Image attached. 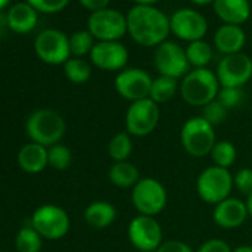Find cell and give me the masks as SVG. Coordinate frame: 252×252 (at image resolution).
Returning <instances> with one entry per match:
<instances>
[{"label":"cell","instance_id":"cell-1","mask_svg":"<svg viewBox=\"0 0 252 252\" xmlns=\"http://www.w3.org/2000/svg\"><path fill=\"white\" fill-rule=\"evenodd\" d=\"M128 34L144 48H158L168 40L171 34L169 17L156 6L134 5L126 14Z\"/></svg>","mask_w":252,"mask_h":252},{"label":"cell","instance_id":"cell-8","mask_svg":"<svg viewBox=\"0 0 252 252\" xmlns=\"http://www.w3.org/2000/svg\"><path fill=\"white\" fill-rule=\"evenodd\" d=\"M96 42H120L128 34L126 15L113 8L92 12L88 18L86 29Z\"/></svg>","mask_w":252,"mask_h":252},{"label":"cell","instance_id":"cell-5","mask_svg":"<svg viewBox=\"0 0 252 252\" xmlns=\"http://www.w3.org/2000/svg\"><path fill=\"white\" fill-rule=\"evenodd\" d=\"M233 175L228 169L211 165L205 168L196 180L197 196L209 205H218L230 197L233 190Z\"/></svg>","mask_w":252,"mask_h":252},{"label":"cell","instance_id":"cell-23","mask_svg":"<svg viewBox=\"0 0 252 252\" xmlns=\"http://www.w3.org/2000/svg\"><path fill=\"white\" fill-rule=\"evenodd\" d=\"M107 175L110 183L119 189H132L141 180L138 168L129 160L113 162V165L108 168Z\"/></svg>","mask_w":252,"mask_h":252},{"label":"cell","instance_id":"cell-14","mask_svg":"<svg viewBox=\"0 0 252 252\" xmlns=\"http://www.w3.org/2000/svg\"><path fill=\"white\" fill-rule=\"evenodd\" d=\"M215 74L221 88H242L252 79V58L243 52L224 55Z\"/></svg>","mask_w":252,"mask_h":252},{"label":"cell","instance_id":"cell-24","mask_svg":"<svg viewBox=\"0 0 252 252\" xmlns=\"http://www.w3.org/2000/svg\"><path fill=\"white\" fill-rule=\"evenodd\" d=\"M108 156L111 158L113 162H125L129 160L132 152H134V141L132 137L126 132H117L116 135L111 137V140L108 141V147H107Z\"/></svg>","mask_w":252,"mask_h":252},{"label":"cell","instance_id":"cell-4","mask_svg":"<svg viewBox=\"0 0 252 252\" xmlns=\"http://www.w3.org/2000/svg\"><path fill=\"white\" fill-rule=\"evenodd\" d=\"M180 141L187 155L191 158L209 156L215 143V128L202 116H193L187 119L180 132Z\"/></svg>","mask_w":252,"mask_h":252},{"label":"cell","instance_id":"cell-26","mask_svg":"<svg viewBox=\"0 0 252 252\" xmlns=\"http://www.w3.org/2000/svg\"><path fill=\"white\" fill-rule=\"evenodd\" d=\"M186 55L191 68H208L214 58V49L208 42L196 40L187 45Z\"/></svg>","mask_w":252,"mask_h":252},{"label":"cell","instance_id":"cell-19","mask_svg":"<svg viewBox=\"0 0 252 252\" xmlns=\"http://www.w3.org/2000/svg\"><path fill=\"white\" fill-rule=\"evenodd\" d=\"M212 8L222 24L242 26L251 17L249 0H215Z\"/></svg>","mask_w":252,"mask_h":252},{"label":"cell","instance_id":"cell-44","mask_svg":"<svg viewBox=\"0 0 252 252\" xmlns=\"http://www.w3.org/2000/svg\"><path fill=\"white\" fill-rule=\"evenodd\" d=\"M135 252H143V251H135Z\"/></svg>","mask_w":252,"mask_h":252},{"label":"cell","instance_id":"cell-43","mask_svg":"<svg viewBox=\"0 0 252 252\" xmlns=\"http://www.w3.org/2000/svg\"><path fill=\"white\" fill-rule=\"evenodd\" d=\"M9 2H11V0H0V9H3Z\"/></svg>","mask_w":252,"mask_h":252},{"label":"cell","instance_id":"cell-2","mask_svg":"<svg viewBox=\"0 0 252 252\" xmlns=\"http://www.w3.org/2000/svg\"><path fill=\"white\" fill-rule=\"evenodd\" d=\"M67 125L64 117L52 108H39L33 111L26 122V132L32 143L52 147L60 144L65 135Z\"/></svg>","mask_w":252,"mask_h":252},{"label":"cell","instance_id":"cell-37","mask_svg":"<svg viewBox=\"0 0 252 252\" xmlns=\"http://www.w3.org/2000/svg\"><path fill=\"white\" fill-rule=\"evenodd\" d=\"M156 252H196V251H193L186 242L169 239V240H165Z\"/></svg>","mask_w":252,"mask_h":252},{"label":"cell","instance_id":"cell-10","mask_svg":"<svg viewBox=\"0 0 252 252\" xmlns=\"http://www.w3.org/2000/svg\"><path fill=\"white\" fill-rule=\"evenodd\" d=\"M153 63L159 76H166L177 80L183 79L191 70L186 55V48L172 40H166L155 49Z\"/></svg>","mask_w":252,"mask_h":252},{"label":"cell","instance_id":"cell-25","mask_svg":"<svg viewBox=\"0 0 252 252\" xmlns=\"http://www.w3.org/2000/svg\"><path fill=\"white\" fill-rule=\"evenodd\" d=\"M178 91H180V83L177 79L159 76V77L153 79L149 98L153 99L156 104H165V102L171 101L177 95Z\"/></svg>","mask_w":252,"mask_h":252},{"label":"cell","instance_id":"cell-12","mask_svg":"<svg viewBox=\"0 0 252 252\" xmlns=\"http://www.w3.org/2000/svg\"><path fill=\"white\" fill-rule=\"evenodd\" d=\"M34 51L43 63L51 65H64L71 58L67 34L55 29H48L37 34L34 40Z\"/></svg>","mask_w":252,"mask_h":252},{"label":"cell","instance_id":"cell-7","mask_svg":"<svg viewBox=\"0 0 252 252\" xmlns=\"http://www.w3.org/2000/svg\"><path fill=\"white\" fill-rule=\"evenodd\" d=\"M131 200L140 215L156 217L168 205V191L159 180L146 177L132 187Z\"/></svg>","mask_w":252,"mask_h":252},{"label":"cell","instance_id":"cell-18","mask_svg":"<svg viewBox=\"0 0 252 252\" xmlns=\"http://www.w3.org/2000/svg\"><path fill=\"white\" fill-rule=\"evenodd\" d=\"M246 43V34L242 26L222 24L214 34V46L222 55H233L242 52Z\"/></svg>","mask_w":252,"mask_h":252},{"label":"cell","instance_id":"cell-42","mask_svg":"<svg viewBox=\"0 0 252 252\" xmlns=\"http://www.w3.org/2000/svg\"><path fill=\"white\" fill-rule=\"evenodd\" d=\"M245 203H246V208H248V214H249V217L252 218V194H249V196L246 197Z\"/></svg>","mask_w":252,"mask_h":252},{"label":"cell","instance_id":"cell-15","mask_svg":"<svg viewBox=\"0 0 252 252\" xmlns=\"http://www.w3.org/2000/svg\"><path fill=\"white\" fill-rule=\"evenodd\" d=\"M171 33L184 42L203 40L208 33V21L203 14L191 8H181L169 17Z\"/></svg>","mask_w":252,"mask_h":252},{"label":"cell","instance_id":"cell-17","mask_svg":"<svg viewBox=\"0 0 252 252\" xmlns=\"http://www.w3.org/2000/svg\"><path fill=\"white\" fill-rule=\"evenodd\" d=\"M248 208L246 203L236 197H228L218 205L214 206L212 218L214 222L224 230L239 228L248 220Z\"/></svg>","mask_w":252,"mask_h":252},{"label":"cell","instance_id":"cell-27","mask_svg":"<svg viewBox=\"0 0 252 252\" xmlns=\"http://www.w3.org/2000/svg\"><path fill=\"white\" fill-rule=\"evenodd\" d=\"M209 156H211L215 166L228 169L230 166L234 165V162L237 159V149L231 141L221 140V141L215 143Z\"/></svg>","mask_w":252,"mask_h":252},{"label":"cell","instance_id":"cell-40","mask_svg":"<svg viewBox=\"0 0 252 252\" xmlns=\"http://www.w3.org/2000/svg\"><path fill=\"white\" fill-rule=\"evenodd\" d=\"M231 252H252V246L251 245H239V246L233 248Z\"/></svg>","mask_w":252,"mask_h":252},{"label":"cell","instance_id":"cell-39","mask_svg":"<svg viewBox=\"0 0 252 252\" xmlns=\"http://www.w3.org/2000/svg\"><path fill=\"white\" fill-rule=\"evenodd\" d=\"M135 5H141V6H155L156 3H159L160 0H132Z\"/></svg>","mask_w":252,"mask_h":252},{"label":"cell","instance_id":"cell-36","mask_svg":"<svg viewBox=\"0 0 252 252\" xmlns=\"http://www.w3.org/2000/svg\"><path fill=\"white\" fill-rule=\"evenodd\" d=\"M233 248L222 239H208L205 240L196 252H231Z\"/></svg>","mask_w":252,"mask_h":252},{"label":"cell","instance_id":"cell-31","mask_svg":"<svg viewBox=\"0 0 252 252\" xmlns=\"http://www.w3.org/2000/svg\"><path fill=\"white\" fill-rule=\"evenodd\" d=\"M48 162L55 171H65L73 162V153L67 146L55 144L48 149Z\"/></svg>","mask_w":252,"mask_h":252},{"label":"cell","instance_id":"cell-21","mask_svg":"<svg viewBox=\"0 0 252 252\" xmlns=\"http://www.w3.org/2000/svg\"><path fill=\"white\" fill-rule=\"evenodd\" d=\"M8 27L18 34H27L37 26V11L27 2L15 3L6 15Z\"/></svg>","mask_w":252,"mask_h":252},{"label":"cell","instance_id":"cell-29","mask_svg":"<svg viewBox=\"0 0 252 252\" xmlns=\"http://www.w3.org/2000/svg\"><path fill=\"white\" fill-rule=\"evenodd\" d=\"M43 237L32 227H23L15 236V248L18 252H40Z\"/></svg>","mask_w":252,"mask_h":252},{"label":"cell","instance_id":"cell-13","mask_svg":"<svg viewBox=\"0 0 252 252\" xmlns=\"http://www.w3.org/2000/svg\"><path fill=\"white\" fill-rule=\"evenodd\" d=\"M153 77L149 71L138 68V67H129L117 73L114 77V89L116 92L126 101L134 102L140 99H146L150 96Z\"/></svg>","mask_w":252,"mask_h":252},{"label":"cell","instance_id":"cell-38","mask_svg":"<svg viewBox=\"0 0 252 252\" xmlns=\"http://www.w3.org/2000/svg\"><path fill=\"white\" fill-rule=\"evenodd\" d=\"M79 3L85 9L91 11V14H92V12H96V11H101V9L108 8L110 0H79Z\"/></svg>","mask_w":252,"mask_h":252},{"label":"cell","instance_id":"cell-28","mask_svg":"<svg viewBox=\"0 0 252 252\" xmlns=\"http://www.w3.org/2000/svg\"><path fill=\"white\" fill-rule=\"evenodd\" d=\"M64 74L71 83L82 85V83H85V82H88L91 79L92 68H91V64L88 61H85L83 58L71 57L64 64Z\"/></svg>","mask_w":252,"mask_h":252},{"label":"cell","instance_id":"cell-30","mask_svg":"<svg viewBox=\"0 0 252 252\" xmlns=\"http://www.w3.org/2000/svg\"><path fill=\"white\" fill-rule=\"evenodd\" d=\"M68 40H70L71 57H76V58H83L85 55H89L96 43L94 36L88 30H79L73 33L68 37Z\"/></svg>","mask_w":252,"mask_h":252},{"label":"cell","instance_id":"cell-11","mask_svg":"<svg viewBox=\"0 0 252 252\" xmlns=\"http://www.w3.org/2000/svg\"><path fill=\"white\" fill-rule=\"evenodd\" d=\"M128 239L137 251L156 252L163 240V230L156 217L137 215L128 224Z\"/></svg>","mask_w":252,"mask_h":252},{"label":"cell","instance_id":"cell-33","mask_svg":"<svg viewBox=\"0 0 252 252\" xmlns=\"http://www.w3.org/2000/svg\"><path fill=\"white\" fill-rule=\"evenodd\" d=\"M37 12L42 14H58L64 11L70 0H26Z\"/></svg>","mask_w":252,"mask_h":252},{"label":"cell","instance_id":"cell-41","mask_svg":"<svg viewBox=\"0 0 252 252\" xmlns=\"http://www.w3.org/2000/svg\"><path fill=\"white\" fill-rule=\"evenodd\" d=\"M190 2L196 6H206V5H214L215 0H190Z\"/></svg>","mask_w":252,"mask_h":252},{"label":"cell","instance_id":"cell-35","mask_svg":"<svg viewBox=\"0 0 252 252\" xmlns=\"http://www.w3.org/2000/svg\"><path fill=\"white\" fill-rule=\"evenodd\" d=\"M233 187L245 194L246 197L252 194V169L242 168L233 175Z\"/></svg>","mask_w":252,"mask_h":252},{"label":"cell","instance_id":"cell-16","mask_svg":"<svg viewBox=\"0 0 252 252\" xmlns=\"http://www.w3.org/2000/svg\"><path fill=\"white\" fill-rule=\"evenodd\" d=\"M89 58L102 71H122L128 65L129 51L120 42H96Z\"/></svg>","mask_w":252,"mask_h":252},{"label":"cell","instance_id":"cell-20","mask_svg":"<svg viewBox=\"0 0 252 252\" xmlns=\"http://www.w3.org/2000/svg\"><path fill=\"white\" fill-rule=\"evenodd\" d=\"M20 168L27 174H40L49 166L48 162V147L29 143L23 146L17 156Z\"/></svg>","mask_w":252,"mask_h":252},{"label":"cell","instance_id":"cell-9","mask_svg":"<svg viewBox=\"0 0 252 252\" xmlns=\"http://www.w3.org/2000/svg\"><path fill=\"white\" fill-rule=\"evenodd\" d=\"M32 227L46 240H60L70 231V217L64 208L46 203L33 212Z\"/></svg>","mask_w":252,"mask_h":252},{"label":"cell","instance_id":"cell-22","mask_svg":"<svg viewBox=\"0 0 252 252\" xmlns=\"http://www.w3.org/2000/svg\"><path fill=\"white\" fill-rule=\"evenodd\" d=\"M85 221L88 225L96 230H104L110 227L117 217V209L111 202L107 200H95L89 203L85 209Z\"/></svg>","mask_w":252,"mask_h":252},{"label":"cell","instance_id":"cell-34","mask_svg":"<svg viewBox=\"0 0 252 252\" xmlns=\"http://www.w3.org/2000/svg\"><path fill=\"white\" fill-rule=\"evenodd\" d=\"M217 99L227 108L231 110L243 101V91L242 88H220Z\"/></svg>","mask_w":252,"mask_h":252},{"label":"cell","instance_id":"cell-6","mask_svg":"<svg viewBox=\"0 0 252 252\" xmlns=\"http://www.w3.org/2000/svg\"><path fill=\"white\" fill-rule=\"evenodd\" d=\"M160 120V108L153 99L146 98L129 104L125 113V131L132 138H143L155 132Z\"/></svg>","mask_w":252,"mask_h":252},{"label":"cell","instance_id":"cell-3","mask_svg":"<svg viewBox=\"0 0 252 252\" xmlns=\"http://www.w3.org/2000/svg\"><path fill=\"white\" fill-rule=\"evenodd\" d=\"M220 88L215 71L209 68H191L180 82V95L189 105L202 108L217 99Z\"/></svg>","mask_w":252,"mask_h":252},{"label":"cell","instance_id":"cell-32","mask_svg":"<svg viewBox=\"0 0 252 252\" xmlns=\"http://www.w3.org/2000/svg\"><path fill=\"white\" fill-rule=\"evenodd\" d=\"M200 116L215 128V126L221 125L227 119L228 110L218 99H214L209 104H206L205 107H202V114Z\"/></svg>","mask_w":252,"mask_h":252}]
</instances>
